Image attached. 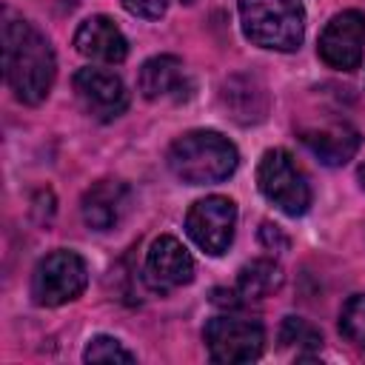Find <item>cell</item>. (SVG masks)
I'll use <instances>...</instances> for the list:
<instances>
[{"label": "cell", "mask_w": 365, "mask_h": 365, "mask_svg": "<svg viewBox=\"0 0 365 365\" xmlns=\"http://www.w3.org/2000/svg\"><path fill=\"white\" fill-rule=\"evenodd\" d=\"M3 68L14 97L37 106L48 97L57 74V60L48 37L23 17L6 14L3 23Z\"/></svg>", "instance_id": "cell-1"}, {"label": "cell", "mask_w": 365, "mask_h": 365, "mask_svg": "<svg viewBox=\"0 0 365 365\" xmlns=\"http://www.w3.org/2000/svg\"><path fill=\"white\" fill-rule=\"evenodd\" d=\"M240 165L237 145L220 131L197 128L177 137L168 148V168L188 185H208L228 180Z\"/></svg>", "instance_id": "cell-2"}, {"label": "cell", "mask_w": 365, "mask_h": 365, "mask_svg": "<svg viewBox=\"0 0 365 365\" xmlns=\"http://www.w3.org/2000/svg\"><path fill=\"white\" fill-rule=\"evenodd\" d=\"M242 34L271 51H297L305 37L302 0H240Z\"/></svg>", "instance_id": "cell-3"}, {"label": "cell", "mask_w": 365, "mask_h": 365, "mask_svg": "<svg viewBox=\"0 0 365 365\" xmlns=\"http://www.w3.org/2000/svg\"><path fill=\"white\" fill-rule=\"evenodd\" d=\"M257 185L268 202L288 217H302L311 205V185L297 160L285 148H271L257 165Z\"/></svg>", "instance_id": "cell-4"}, {"label": "cell", "mask_w": 365, "mask_h": 365, "mask_svg": "<svg viewBox=\"0 0 365 365\" xmlns=\"http://www.w3.org/2000/svg\"><path fill=\"white\" fill-rule=\"evenodd\" d=\"M88 282V268L86 259L74 251L57 248L46 254L31 274V297L43 308H57L71 299H77L86 291Z\"/></svg>", "instance_id": "cell-5"}, {"label": "cell", "mask_w": 365, "mask_h": 365, "mask_svg": "<svg viewBox=\"0 0 365 365\" xmlns=\"http://www.w3.org/2000/svg\"><path fill=\"white\" fill-rule=\"evenodd\" d=\"M202 339L208 348V356L214 362H251L262 354L265 345V328L257 319L220 314L205 322Z\"/></svg>", "instance_id": "cell-6"}, {"label": "cell", "mask_w": 365, "mask_h": 365, "mask_svg": "<svg viewBox=\"0 0 365 365\" xmlns=\"http://www.w3.org/2000/svg\"><path fill=\"white\" fill-rule=\"evenodd\" d=\"M234 228H237V205L222 194L202 197L188 208L185 231L211 257H222L228 251L234 240Z\"/></svg>", "instance_id": "cell-7"}, {"label": "cell", "mask_w": 365, "mask_h": 365, "mask_svg": "<svg viewBox=\"0 0 365 365\" xmlns=\"http://www.w3.org/2000/svg\"><path fill=\"white\" fill-rule=\"evenodd\" d=\"M317 51L322 63L331 68H339V71L359 68L362 51H365V14L356 9L334 14L319 34Z\"/></svg>", "instance_id": "cell-8"}, {"label": "cell", "mask_w": 365, "mask_h": 365, "mask_svg": "<svg viewBox=\"0 0 365 365\" xmlns=\"http://www.w3.org/2000/svg\"><path fill=\"white\" fill-rule=\"evenodd\" d=\"M74 94L88 117L108 123L117 120L128 108V88L125 83L106 68H80L74 74Z\"/></svg>", "instance_id": "cell-9"}, {"label": "cell", "mask_w": 365, "mask_h": 365, "mask_svg": "<svg viewBox=\"0 0 365 365\" xmlns=\"http://www.w3.org/2000/svg\"><path fill=\"white\" fill-rule=\"evenodd\" d=\"M145 279L154 291H171L194 279V259L177 237L160 234L151 242L145 254Z\"/></svg>", "instance_id": "cell-10"}, {"label": "cell", "mask_w": 365, "mask_h": 365, "mask_svg": "<svg viewBox=\"0 0 365 365\" xmlns=\"http://www.w3.org/2000/svg\"><path fill=\"white\" fill-rule=\"evenodd\" d=\"M131 208V188L120 180H100L94 182L80 202L83 222L91 231H111L123 222Z\"/></svg>", "instance_id": "cell-11"}, {"label": "cell", "mask_w": 365, "mask_h": 365, "mask_svg": "<svg viewBox=\"0 0 365 365\" xmlns=\"http://www.w3.org/2000/svg\"><path fill=\"white\" fill-rule=\"evenodd\" d=\"M74 48L97 63H123L128 57V40L120 26L106 14H91L74 31Z\"/></svg>", "instance_id": "cell-12"}, {"label": "cell", "mask_w": 365, "mask_h": 365, "mask_svg": "<svg viewBox=\"0 0 365 365\" xmlns=\"http://www.w3.org/2000/svg\"><path fill=\"white\" fill-rule=\"evenodd\" d=\"M137 88L145 100H182L188 97V77H185V66L180 57L174 54H157L151 60H145L140 66L137 74Z\"/></svg>", "instance_id": "cell-13"}, {"label": "cell", "mask_w": 365, "mask_h": 365, "mask_svg": "<svg viewBox=\"0 0 365 365\" xmlns=\"http://www.w3.org/2000/svg\"><path fill=\"white\" fill-rule=\"evenodd\" d=\"M299 140L308 145V151L325 163V165H345L356 151H359V131L348 125L345 120L311 125L299 131Z\"/></svg>", "instance_id": "cell-14"}, {"label": "cell", "mask_w": 365, "mask_h": 365, "mask_svg": "<svg viewBox=\"0 0 365 365\" xmlns=\"http://www.w3.org/2000/svg\"><path fill=\"white\" fill-rule=\"evenodd\" d=\"M222 103L237 123H259L268 111V94L257 77L237 74L222 86Z\"/></svg>", "instance_id": "cell-15"}, {"label": "cell", "mask_w": 365, "mask_h": 365, "mask_svg": "<svg viewBox=\"0 0 365 365\" xmlns=\"http://www.w3.org/2000/svg\"><path fill=\"white\" fill-rule=\"evenodd\" d=\"M282 285V268L274 259H254L240 268L237 291L248 299H262Z\"/></svg>", "instance_id": "cell-16"}, {"label": "cell", "mask_w": 365, "mask_h": 365, "mask_svg": "<svg viewBox=\"0 0 365 365\" xmlns=\"http://www.w3.org/2000/svg\"><path fill=\"white\" fill-rule=\"evenodd\" d=\"M339 334L354 342L356 348H365V294H354L342 311H339Z\"/></svg>", "instance_id": "cell-17"}, {"label": "cell", "mask_w": 365, "mask_h": 365, "mask_svg": "<svg viewBox=\"0 0 365 365\" xmlns=\"http://www.w3.org/2000/svg\"><path fill=\"white\" fill-rule=\"evenodd\" d=\"M279 342L285 345V348H319L322 345V336H319V331L308 322V319H302V317H285L282 319V328H279Z\"/></svg>", "instance_id": "cell-18"}, {"label": "cell", "mask_w": 365, "mask_h": 365, "mask_svg": "<svg viewBox=\"0 0 365 365\" xmlns=\"http://www.w3.org/2000/svg\"><path fill=\"white\" fill-rule=\"evenodd\" d=\"M83 359L86 362H134V354L123 348V342L114 336H94L86 345Z\"/></svg>", "instance_id": "cell-19"}, {"label": "cell", "mask_w": 365, "mask_h": 365, "mask_svg": "<svg viewBox=\"0 0 365 365\" xmlns=\"http://www.w3.org/2000/svg\"><path fill=\"white\" fill-rule=\"evenodd\" d=\"M123 6L137 14V17H145V20H160L165 14V6L168 0H123Z\"/></svg>", "instance_id": "cell-20"}, {"label": "cell", "mask_w": 365, "mask_h": 365, "mask_svg": "<svg viewBox=\"0 0 365 365\" xmlns=\"http://www.w3.org/2000/svg\"><path fill=\"white\" fill-rule=\"evenodd\" d=\"M262 242L268 245V248H274V242H279L282 248L288 245V240L279 234V228L277 225H271V222H262Z\"/></svg>", "instance_id": "cell-21"}, {"label": "cell", "mask_w": 365, "mask_h": 365, "mask_svg": "<svg viewBox=\"0 0 365 365\" xmlns=\"http://www.w3.org/2000/svg\"><path fill=\"white\" fill-rule=\"evenodd\" d=\"M359 185H362V188H365V163H362V165H359Z\"/></svg>", "instance_id": "cell-22"}, {"label": "cell", "mask_w": 365, "mask_h": 365, "mask_svg": "<svg viewBox=\"0 0 365 365\" xmlns=\"http://www.w3.org/2000/svg\"><path fill=\"white\" fill-rule=\"evenodd\" d=\"M182 3H194V0H182Z\"/></svg>", "instance_id": "cell-23"}]
</instances>
